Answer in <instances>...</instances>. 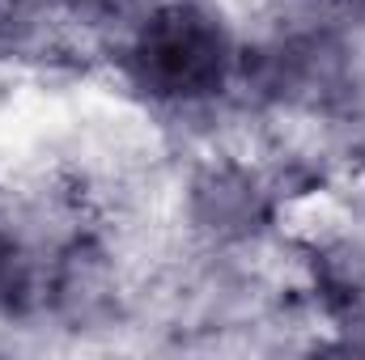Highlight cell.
I'll return each mask as SVG.
<instances>
[{
    "label": "cell",
    "mask_w": 365,
    "mask_h": 360,
    "mask_svg": "<svg viewBox=\"0 0 365 360\" xmlns=\"http://www.w3.org/2000/svg\"><path fill=\"white\" fill-rule=\"evenodd\" d=\"M187 216L200 233L217 238V242H234L247 238L259 216H264V191L255 179L234 166V162H217L208 166L200 179L191 182V199H187Z\"/></svg>",
    "instance_id": "2"
},
{
    "label": "cell",
    "mask_w": 365,
    "mask_h": 360,
    "mask_svg": "<svg viewBox=\"0 0 365 360\" xmlns=\"http://www.w3.org/2000/svg\"><path fill=\"white\" fill-rule=\"evenodd\" d=\"M64 13L90 30H106V26H123L128 17L140 13L145 0H60Z\"/></svg>",
    "instance_id": "3"
},
{
    "label": "cell",
    "mask_w": 365,
    "mask_h": 360,
    "mask_svg": "<svg viewBox=\"0 0 365 360\" xmlns=\"http://www.w3.org/2000/svg\"><path fill=\"white\" fill-rule=\"evenodd\" d=\"M132 73L140 90L166 102H200L217 93L230 73V43L221 17L187 0L153 9L132 43Z\"/></svg>",
    "instance_id": "1"
}]
</instances>
